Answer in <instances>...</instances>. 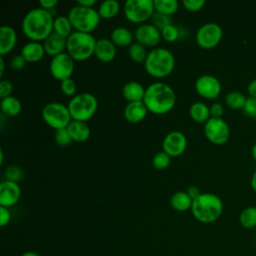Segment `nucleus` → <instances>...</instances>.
Listing matches in <instances>:
<instances>
[{
	"mask_svg": "<svg viewBox=\"0 0 256 256\" xmlns=\"http://www.w3.org/2000/svg\"><path fill=\"white\" fill-rule=\"evenodd\" d=\"M54 18L50 11L41 7L28 11L23 17V34L31 41H44L53 32Z\"/></svg>",
	"mask_w": 256,
	"mask_h": 256,
	"instance_id": "nucleus-1",
	"label": "nucleus"
},
{
	"mask_svg": "<svg viewBox=\"0 0 256 256\" xmlns=\"http://www.w3.org/2000/svg\"><path fill=\"white\" fill-rule=\"evenodd\" d=\"M143 102L149 112L163 115L170 112L175 106L176 94L168 84L154 82L146 88Z\"/></svg>",
	"mask_w": 256,
	"mask_h": 256,
	"instance_id": "nucleus-2",
	"label": "nucleus"
},
{
	"mask_svg": "<svg viewBox=\"0 0 256 256\" xmlns=\"http://www.w3.org/2000/svg\"><path fill=\"white\" fill-rule=\"evenodd\" d=\"M223 203L220 197L213 193H201L192 202L191 212L201 223L215 222L222 214Z\"/></svg>",
	"mask_w": 256,
	"mask_h": 256,
	"instance_id": "nucleus-3",
	"label": "nucleus"
},
{
	"mask_svg": "<svg viewBox=\"0 0 256 256\" xmlns=\"http://www.w3.org/2000/svg\"><path fill=\"white\" fill-rule=\"evenodd\" d=\"M175 67V57L166 48L155 47L148 52L144 62L146 72L154 78H164L172 73Z\"/></svg>",
	"mask_w": 256,
	"mask_h": 256,
	"instance_id": "nucleus-4",
	"label": "nucleus"
},
{
	"mask_svg": "<svg viewBox=\"0 0 256 256\" xmlns=\"http://www.w3.org/2000/svg\"><path fill=\"white\" fill-rule=\"evenodd\" d=\"M96 42L91 33L74 31L67 38L66 50L74 61H85L94 55Z\"/></svg>",
	"mask_w": 256,
	"mask_h": 256,
	"instance_id": "nucleus-5",
	"label": "nucleus"
},
{
	"mask_svg": "<svg viewBox=\"0 0 256 256\" xmlns=\"http://www.w3.org/2000/svg\"><path fill=\"white\" fill-rule=\"evenodd\" d=\"M67 16L75 31L84 33H90L95 30L101 19L98 10L78 4L70 8Z\"/></svg>",
	"mask_w": 256,
	"mask_h": 256,
	"instance_id": "nucleus-6",
	"label": "nucleus"
},
{
	"mask_svg": "<svg viewBox=\"0 0 256 256\" xmlns=\"http://www.w3.org/2000/svg\"><path fill=\"white\" fill-rule=\"evenodd\" d=\"M67 107L72 120L87 122L95 115L98 108V101L93 94L84 92L73 96Z\"/></svg>",
	"mask_w": 256,
	"mask_h": 256,
	"instance_id": "nucleus-7",
	"label": "nucleus"
},
{
	"mask_svg": "<svg viewBox=\"0 0 256 256\" xmlns=\"http://www.w3.org/2000/svg\"><path fill=\"white\" fill-rule=\"evenodd\" d=\"M44 122L55 130L67 128L72 121L69 109L60 102H50L46 104L41 112Z\"/></svg>",
	"mask_w": 256,
	"mask_h": 256,
	"instance_id": "nucleus-8",
	"label": "nucleus"
},
{
	"mask_svg": "<svg viewBox=\"0 0 256 256\" xmlns=\"http://www.w3.org/2000/svg\"><path fill=\"white\" fill-rule=\"evenodd\" d=\"M127 20L132 23H143L150 19L155 12L152 0H127L123 5Z\"/></svg>",
	"mask_w": 256,
	"mask_h": 256,
	"instance_id": "nucleus-9",
	"label": "nucleus"
},
{
	"mask_svg": "<svg viewBox=\"0 0 256 256\" xmlns=\"http://www.w3.org/2000/svg\"><path fill=\"white\" fill-rule=\"evenodd\" d=\"M222 36L223 30L221 26L215 22H208L198 28L195 34V40L201 48L212 49L219 44Z\"/></svg>",
	"mask_w": 256,
	"mask_h": 256,
	"instance_id": "nucleus-10",
	"label": "nucleus"
},
{
	"mask_svg": "<svg viewBox=\"0 0 256 256\" xmlns=\"http://www.w3.org/2000/svg\"><path fill=\"white\" fill-rule=\"evenodd\" d=\"M204 134L211 143L222 145L229 139L230 128L222 118L210 117L204 124Z\"/></svg>",
	"mask_w": 256,
	"mask_h": 256,
	"instance_id": "nucleus-11",
	"label": "nucleus"
},
{
	"mask_svg": "<svg viewBox=\"0 0 256 256\" xmlns=\"http://www.w3.org/2000/svg\"><path fill=\"white\" fill-rule=\"evenodd\" d=\"M49 71L51 75L60 82L71 78L74 72V60L67 52L58 54L52 57L49 64Z\"/></svg>",
	"mask_w": 256,
	"mask_h": 256,
	"instance_id": "nucleus-12",
	"label": "nucleus"
},
{
	"mask_svg": "<svg viewBox=\"0 0 256 256\" xmlns=\"http://www.w3.org/2000/svg\"><path fill=\"white\" fill-rule=\"evenodd\" d=\"M196 92L206 99H216L221 92V83L213 75L204 74L195 81Z\"/></svg>",
	"mask_w": 256,
	"mask_h": 256,
	"instance_id": "nucleus-13",
	"label": "nucleus"
},
{
	"mask_svg": "<svg viewBox=\"0 0 256 256\" xmlns=\"http://www.w3.org/2000/svg\"><path fill=\"white\" fill-rule=\"evenodd\" d=\"M162 148L170 157L182 155L187 148V138L180 131H171L163 139Z\"/></svg>",
	"mask_w": 256,
	"mask_h": 256,
	"instance_id": "nucleus-14",
	"label": "nucleus"
},
{
	"mask_svg": "<svg viewBox=\"0 0 256 256\" xmlns=\"http://www.w3.org/2000/svg\"><path fill=\"white\" fill-rule=\"evenodd\" d=\"M136 42L145 47H155L159 44L162 36L161 31L153 24H141L134 32Z\"/></svg>",
	"mask_w": 256,
	"mask_h": 256,
	"instance_id": "nucleus-15",
	"label": "nucleus"
},
{
	"mask_svg": "<svg viewBox=\"0 0 256 256\" xmlns=\"http://www.w3.org/2000/svg\"><path fill=\"white\" fill-rule=\"evenodd\" d=\"M21 196V189L18 183L4 180L0 184V206L9 208L15 205Z\"/></svg>",
	"mask_w": 256,
	"mask_h": 256,
	"instance_id": "nucleus-16",
	"label": "nucleus"
},
{
	"mask_svg": "<svg viewBox=\"0 0 256 256\" xmlns=\"http://www.w3.org/2000/svg\"><path fill=\"white\" fill-rule=\"evenodd\" d=\"M94 55L102 62L108 63L116 56V45L108 38H100L96 42Z\"/></svg>",
	"mask_w": 256,
	"mask_h": 256,
	"instance_id": "nucleus-17",
	"label": "nucleus"
},
{
	"mask_svg": "<svg viewBox=\"0 0 256 256\" xmlns=\"http://www.w3.org/2000/svg\"><path fill=\"white\" fill-rule=\"evenodd\" d=\"M148 109L143 101L137 102H128L125 106L123 115L124 118L130 123H139L146 117Z\"/></svg>",
	"mask_w": 256,
	"mask_h": 256,
	"instance_id": "nucleus-18",
	"label": "nucleus"
},
{
	"mask_svg": "<svg viewBox=\"0 0 256 256\" xmlns=\"http://www.w3.org/2000/svg\"><path fill=\"white\" fill-rule=\"evenodd\" d=\"M17 43V33L11 26L3 25L0 28V55L10 53Z\"/></svg>",
	"mask_w": 256,
	"mask_h": 256,
	"instance_id": "nucleus-19",
	"label": "nucleus"
},
{
	"mask_svg": "<svg viewBox=\"0 0 256 256\" xmlns=\"http://www.w3.org/2000/svg\"><path fill=\"white\" fill-rule=\"evenodd\" d=\"M44 49L46 54L49 56H56L58 54H61L66 49L67 45V38L52 32L44 41H43Z\"/></svg>",
	"mask_w": 256,
	"mask_h": 256,
	"instance_id": "nucleus-20",
	"label": "nucleus"
},
{
	"mask_svg": "<svg viewBox=\"0 0 256 256\" xmlns=\"http://www.w3.org/2000/svg\"><path fill=\"white\" fill-rule=\"evenodd\" d=\"M20 54L26 62L35 63L40 61L44 57L46 52L44 49V45L41 42L29 41L22 46Z\"/></svg>",
	"mask_w": 256,
	"mask_h": 256,
	"instance_id": "nucleus-21",
	"label": "nucleus"
},
{
	"mask_svg": "<svg viewBox=\"0 0 256 256\" xmlns=\"http://www.w3.org/2000/svg\"><path fill=\"white\" fill-rule=\"evenodd\" d=\"M67 130L71 136L72 141L85 142L89 139L91 131L86 122L72 120L67 126Z\"/></svg>",
	"mask_w": 256,
	"mask_h": 256,
	"instance_id": "nucleus-22",
	"label": "nucleus"
},
{
	"mask_svg": "<svg viewBox=\"0 0 256 256\" xmlns=\"http://www.w3.org/2000/svg\"><path fill=\"white\" fill-rule=\"evenodd\" d=\"M146 88L137 81H129L122 88V95L128 102L143 101Z\"/></svg>",
	"mask_w": 256,
	"mask_h": 256,
	"instance_id": "nucleus-23",
	"label": "nucleus"
},
{
	"mask_svg": "<svg viewBox=\"0 0 256 256\" xmlns=\"http://www.w3.org/2000/svg\"><path fill=\"white\" fill-rule=\"evenodd\" d=\"M111 41L120 47H129L134 38V34L126 27H116L111 31L110 34Z\"/></svg>",
	"mask_w": 256,
	"mask_h": 256,
	"instance_id": "nucleus-24",
	"label": "nucleus"
},
{
	"mask_svg": "<svg viewBox=\"0 0 256 256\" xmlns=\"http://www.w3.org/2000/svg\"><path fill=\"white\" fill-rule=\"evenodd\" d=\"M189 115L197 123H206L210 116V109L209 107L200 101L194 102L189 108Z\"/></svg>",
	"mask_w": 256,
	"mask_h": 256,
	"instance_id": "nucleus-25",
	"label": "nucleus"
},
{
	"mask_svg": "<svg viewBox=\"0 0 256 256\" xmlns=\"http://www.w3.org/2000/svg\"><path fill=\"white\" fill-rule=\"evenodd\" d=\"M192 202H193V200L187 194L186 191L185 192L177 191L171 196V199H170V204H171L172 208L175 209L176 211H180V212H184V211L191 209Z\"/></svg>",
	"mask_w": 256,
	"mask_h": 256,
	"instance_id": "nucleus-26",
	"label": "nucleus"
},
{
	"mask_svg": "<svg viewBox=\"0 0 256 256\" xmlns=\"http://www.w3.org/2000/svg\"><path fill=\"white\" fill-rule=\"evenodd\" d=\"M0 107L3 114L9 117H15L19 115L22 110L21 102L14 96H9L1 99Z\"/></svg>",
	"mask_w": 256,
	"mask_h": 256,
	"instance_id": "nucleus-27",
	"label": "nucleus"
},
{
	"mask_svg": "<svg viewBox=\"0 0 256 256\" xmlns=\"http://www.w3.org/2000/svg\"><path fill=\"white\" fill-rule=\"evenodd\" d=\"M119 10L120 4L117 0H104L98 8V13L100 18L111 19L119 13Z\"/></svg>",
	"mask_w": 256,
	"mask_h": 256,
	"instance_id": "nucleus-28",
	"label": "nucleus"
},
{
	"mask_svg": "<svg viewBox=\"0 0 256 256\" xmlns=\"http://www.w3.org/2000/svg\"><path fill=\"white\" fill-rule=\"evenodd\" d=\"M72 24L68 18V16H57L54 18V23H53V32L68 38L72 34Z\"/></svg>",
	"mask_w": 256,
	"mask_h": 256,
	"instance_id": "nucleus-29",
	"label": "nucleus"
},
{
	"mask_svg": "<svg viewBox=\"0 0 256 256\" xmlns=\"http://www.w3.org/2000/svg\"><path fill=\"white\" fill-rule=\"evenodd\" d=\"M154 9L156 12L171 16L179 9V2L177 0H153Z\"/></svg>",
	"mask_w": 256,
	"mask_h": 256,
	"instance_id": "nucleus-30",
	"label": "nucleus"
},
{
	"mask_svg": "<svg viewBox=\"0 0 256 256\" xmlns=\"http://www.w3.org/2000/svg\"><path fill=\"white\" fill-rule=\"evenodd\" d=\"M239 221L242 227L252 229L256 227V206H249L242 210L239 216Z\"/></svg>",
	"mask_w": 256,
	"mask_h": 256,
	"instance_id": "nucleus-31",
	"label": "nucleus"
},
{
	"mask_svg": "<svg viewBox=\"0 0 256 256\" xmlns=\"http://www.w3.org/2000/svg\"><path fill=\"white\" fill-rule=\"evenodd\" d=\"M128 55L130 59L136 63H144L148 52L146 51V47L141 45L138 42H133L129 47H128Z\"/></svg>",
	"mask_w": 256,
	"mask_h": 256,
	"instance_id": "nucleus-32",
	"label": "nucleus"
},
{
	"mask_svg": "<svg viewBox=\"0 0 256 256\" xmlns=\"http://www.w3.org/2000/svg\"><path fill=\"white\" fill-rule=\"evenodd\" d=\"M247 98L238 91H232L226 94L225 104L231 109H243Z\"/></svg>",
	"mask_w": 256,
	"mask_h": 256,
	"instance_id": "nucleus-33",
	"label": "nucleus"
},
{
	"mask_svg": "<svg viewBox=\"0 0 256 256\" xmlns=\"http://www.w3.org/2000/svg\"><path fill=\"white\" fill-rule=\"evenodd\" d=\"M170 160L171 157L167 153H165L164 151H159L153 156L152 164L157 170H164L169 166Z\"/></svg>",
	"mask_w": 256,
	"mask_h": 256,
	"instance_id": "nucleus-34",
	"label": "nucleus"
},
{
	"mask_svg": "<svg viewBox=\"0 0 256 256\" xmlns=\"http://www.w3.org/2000/svg\"><path fill=\"white\" fill-rule=\"evenodd\" d=\"M151 21H152L151 24H153L160 31L163 30L165 27L172 24V19H171L170 16L161 14V13L156 12V11L153 13V15L151 17Z\"/></svg>",
	"mask_w": 256,
	"mask_h": 256,
	"instance_id": "nucleus-35",
	"label": "nucleus"
},
{
	"mask_svg": "<svg viewBox=\"0 0 256 256\" xmlns=\"http://www.w3.org/2000/svg\"><path fill=\"white\" fill-rule=\"evenodd\" d=\"M22 176H23L22 169L16 165H10L4 171V177H5V180L7 181L18 183V181L22 179Z\"/></svg>",
	"mask_w": 256,
	"mask_h": 256,
	"instance_id": "nucleus-36",
	"label": "nucleus"
},
{
	"mask_svg": "<svg viewBox=\"0 0 256 256\" xmlns=\"http://www.w3.org/2000/svg\"><path fill=\"white\" fill-rule=\"evenodd\" d=\"M161 36L162 38L169 43L175 42L180 37V30L175 25L171 24L167 27H165L163 30H161Z\"/></svg>",
	"mask_w": 256,
	"mask_h": 256,
	"instance_id": "nucleus-37",
	"label": "nucleus"
},
{
	"mask_svg": "<svg viewBox=\"0 0 256 256\" xmlns=\"http://www.w3.org/2000/svg\"><path fill=\"white\" fill-rule=\"evenodd\" d=\"M54 140H55L56 144H57L58 146H61V147L68 146V145L71 143V141H72L71 136H70V134H69L67 128L55 130Z\"/></svg>",
	"mask_w": 256,
	"mask_h": 256,
	"instance_id": "nucleus-38",
	"label": "nucleus"
},
{
	"mask_svg": "<svg viewBox=\"0 0 256 256\" xmlns=\"http://www.w3.org/2000/svg\"><path fill=\"white\" fill-rule=\"evenodd\" d=\"M60 89L64 95L73 97L76 93V83L72 78L65 79L60 82Z\"/></svg>",
	"mask_w": 256,
	"mask_h": 256,
	"instance_id": "nucleus-39",
	"label": "nucleus"
},
{
	"mask_svg": "<svg viewBox=\"0 0 256 256\" xmlns=\"http://www.w3.org/2000/svg\"><path fill=\"white\" fill-rule=\"evenodd\" d=\"M205 0H183L182 4L184 8L189 12H197L205 5Z\"/></svg>",
	"mask_w": 256,
	"mask_h": 256,
	"instance_id": "nucleus-40",
	"label": "nucleus"
},
{
	"mask_svg": "<svg viewBox=\"0 0 256 256\" xmlns=\"http://www.w3.org/2000/svg\"><path fill=\"white\" fill-rule=\"evenodd\" d=\"M242 110L247 116L256 118V98L248 97Z\"/></svg>",
	"mask_w": 256,
	"mask_h": 256,
	"instance_id": "nucleus-41",
	"label": "nucleus"
},
{
	"mask_svg": "<svg viewBox=\"0 0 256 256\" xmlns=\"http://www.w3.org/2000/svg\"><path fill=\"white\" fill-rule=\"evenodd\" d=\"M13 91V85L9 80H1L0 81V98H6L11 96Z\"/></svg>",
	"mask_w": 256,
	"mask_h": 256,
	"instance_id": "nucleus-42",
	"label": "nucleus"
},
{
	"mask_svg": "<svg viewBox=\"0 0 256 256\" xmlns=\"http://www.w3.org/2000/svg\"><path fill=\"white\" fill-rule=\"evenodd\" d=\"M26 65V61L25 59L22 57L21 54L19 55H15L11 58L10 60V67L12 70L14 71H20L22 70Z\"/></svg>",
	"mask_w": 256,
	"mask_h": 256,
	"instance_id": "nucleus-43",
	"label": "nucleus"
},
{
	"mask_svg": "<svg viewBox=\"0 0 256 256\" xmlns=\"http://www.w3.org/2000/svg\"><path fill=\"white\" fill-rule=\"evenodd\" d=\"M210 116L213 118H222V115L224 114V107L221 103L215 102L210 107Z\"/></svg>",
	"mask_w": 256,
	"mask_h": 256,
	"instance_id": "nucleus-44",
	"label": "nucleus"
},
{
	"mask_svg": "<svg viewBox=\"0 0 256 256\" xmlns=\"http://www.w3.org/2000/svg\"><path fill=\"white\" fill-rule=\"evenodd\" d=\"M11 220V213L8 208L0 206V225L2 227L9 224Z\"/></svg>",
	"mask_w": 256,
	"mask_h": 256,
	"instance_id": "nucleus-45",
	"label": "nucleus"
},
{
	"mask_svg": "<svg viewBox=\"0 0 256 256\" xmlns=\"http://www.w3.org/2000/svg\"><path fill=\"white\" fill-rule=\"evenodd\" d=\"M57 4H58L57 0H40L39 1L40 7L45 10H48V11L53 9Z\"/></svg>",
	"mask_w": 256,
	"mask_h": 256,
	"instance_id": "nucleus-46",
	"label": "nucleus"
},
{
	"mask_svg": "<svg viewBox=\"0 0 256 256\" xmlns=\"http://www.w3.org/2000/svg\"><path fill=\"white\" fill-rule=\"evenodd\" d=\"M186 192H187V194L191 197L192 200H194L195 198H197V197L201 194L200 189H199L198 187H196V186H189Z\"/></svg>",
	"mask_w": 256,
	"mask_h": 256,
	"instance_id": "nucleus-47",
	"label": "nucleus"
},
{
	"mask_svg": "<svg viewBox=\"0 0 256 256\" xmlns=\"http://www.w3.org/2000/svg\"><path fill=\"white\" fill-rule=\"evenodd\" d=\"M248 93L250 95V97H254L256 98V78L253 79L249 84H248Z\"/></svg>",
	"mask_w": 256,
	"mask_h": 256,
	"instance_id": "nucleus-48",
	"label": "nucleus"
},
{
	"mask_svg": "<svg viewBox=\"0 0 256 256\" xmlns=\"http://www.w3.org/2000/svg\"><path fill=\"white\" fill-rule=\"evenodd\" d=\"M96 3V0H77V4L84 7H93Z\"/></svg>",
	"mask_w": 256,
	"mask_h": 256,
	"instance_id": "nucleus-49",
	"label": "nucleus"
},
{
	"mask_svg": "<svg viewBox=\"0 0 256 256\" xmlns=\"http://www.w3.org/2000/svg\"><path fill=\"white\" fill-rule=\"evenodd\" d=\"M251 187L256 192V170L254 171V173L251 177Z\"/></svg>",
	"mask_w": 256,
	"mask_h": 256,
	"instance_id": "nucleus-50",
	"label": "nucleus"
},
{
	"mask_svg": "<svg viewBox=\"0 0 256 256\" xmlns=\"http://www.w3.org/2000/svg\"><path fill=\"white\" fill-rule=\"evenodd\" d=\"M4 68H5L4 59H3V56H0V77H2L4 74Z\"/></svg>",
	"mask_w": 256,
	"mask_h": 256,
	"instance_id": "nucleus-51",
	"label": "nucleus"
},
{
	"mask_svg": "<svg viewBox=\"0 0 256 256\" xmlns=\"http://www.w3.org/2000/svg\"><path fill=\"white\" fill-rule=\"evenodd\" d=\"M21 256H40V254H38L37 252H34V251H26Z\"/></svg>",
	"mask_w": 256,
	"mask_h": 256,
	"instance_id": "nucleus-52",
	"label": "nucleus"
},
{
	"mask_svg": "<svg viewBox=\"0 0 256 256\" xmlns=\"http://www.w3.org/2000/svg\"><path fill=\"white\" fill-rule=\"evenodd\" d=\"M251 154H252V157L253 159L256 161V142L254 143V145L252 146V149H251Z\"/></svg>",
	"mask_w": 256,
	"mask_h": 256,
	"instance_id": "nucleus-53",
	"label": "nucleus"
},
{
	"mask_svg": "<svg viewBox=\"0 0 256 256\" xmlns=\"http://www.w3.org/2000/svg\"><path fill=\"white\" fill-rule=\"evenodd\" d=\"M255 244H256V237H255Z\"/></svg>",
	"mask_w": 256,
	"mask_h": 256,
	"instance_id": "nucleus-54",
	"label": "nucleus"
}]
</instances>
